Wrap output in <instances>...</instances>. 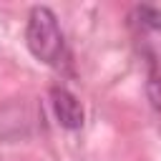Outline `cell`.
I'll return each instance as SVG.
<instances>
[{
  "label": "cell",
  "instance_id": "cell-1",
  "mask_svg": "<svg viewBox=\"0 0 161 161\" xmlns=\"http://www.w3.org/2000/svg\"><path fill=\"white\" fill-rule=\"evenodd\" d=\"M25 45L28 50L45 65L60 68L68 63V50H65V38L58 25V18L50 8H33L25 23Z\"/></svg>",
  "mask_w": 161,
  "mask_h": 161
},
{
  "label": "cell",
  "instance_id": "cell-2",
  "mask_svg": "<svg viewBox=\"0 0 161 161\" xmlns=\"http://www.w3.org/2000/svg\"><path fill=\"white\" fill-rule=\"evenodd\" d=\"M50 106H53V113L58 118V123L68 131H78L86 121V111H83V103L78 101L75 93H70L65 86H53L50 88Z\"/></svg>",
  "mask_w": 161,
  "mask_h": 161
},
{
  "label": "cell",
  "instance_id": "cell-3",
  "mask_svg": "<svg viewBox=\"0 0 161 161\" xmlns=\"http://www.w3.org/2000/svg\"><path fill=\"white\" fill-rule=\"evenodd\" d=\"M131 23L141 30H161V10L153 5H138L131 13Z\"/></svg>",
  "mask_w": 161,
  "mask_h": 161
},
{
  "label": "cell",
  "instance_id": "cell-4",
  "mask_svg": "<svg viewBox=\"0 0 161 161\" xmlns=\"http://www.w3.org/2000/svg\"><path fill=\"white\" fill-rule=\"evenodd\" d=\"M146 96L151 101V106L156 111H161V73L156 70V65H151L148 70V80H146Z\"/></svg>",
  "mask_w": 161,
  "mask_h": 161
}]
</instances>
